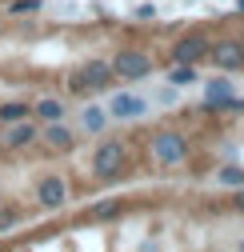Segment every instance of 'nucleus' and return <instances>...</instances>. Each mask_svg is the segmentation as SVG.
I'll use <instances>...</instances> for the list:
<instances>
[{
	"instance_id": "20",
	"label": "nucleus",
	"mask_w": 244,
	"mask_h": 252,
	"mask_svg": "<svg viewBox=\"0 0 244 252\" xmlns=\"http://www.w3.org/2000/svg\"><path fill=\"white\" fill-rule=\"evenodd\" d=\"M112 212H116V204H96L92 208V216H112Z\"/></svg>"
},
{
	"instance_id": "15",
	"label": "nucleus",
	"mask_w": 244,
	"mask_h": 252,
	"mask_svg": "<svg viewBox=\"0 0 244 252\" xmlns=\"http://www.w3.org/2000/svg\"><path fill=\"white\" fill-rule=\"evenodd\" d=\"M168 84H196V68L184 64V60H176V68L168 72Z\"/></svg>"
},
{
	"instance_id": "6",
	"label": "nucleus",
	"mask_w": 244,
	"mask_h": 252,
	"mask_svg": "<svg viewBox=\"0 0 244 252\" xmlns=\"http://www.w3.org/2000/svg\"><path fill=\"white\" fill-rule=\"evenodd\" d=\"M36 200H40V208H64L68 204V184L60 176H44L36 184Z\"/></svg>"
},
{
	"instance_id": "12",
	"label": "nucleus",
	"mask_w": 244,
	"mask_h": 252,
	"mask_svg": "<svg viewBox=\"0 0 244 252\" xmlns=\"http://www.w3.org/2000/svg\"><path fill=\"white\" fill-rule=\"evenodd\" d=\"M32 112H36V120H44V124H48V120H60V116H64V104H60L56 96H44V100H36V104H32Z\"/></svg>"
},
{
	"instance_id": "13",
	"label": "nucleus",
	"mask_w": 244,
	"mask_h": 252,
	"mask_svg": "<svg viewBox=\"0 0 244 252\" xmlns=\"http://www.w3.org/2000/svg\"><path fill=\"white\" fill-rule=\"evenodd\" d=\"M28 112H32V104H24V100H8V104H0V120H4V124L24 120Z\"/></svg>"
},
{
	"instance_id": "19",
	"label": "nucleus",
	"mask_w": 244,
	"mask_h": 252,
	"mask_svg": "<svg viewBox=\"0 0 244 252\" xmlns=\"http://www.w3.org/2000/svg\"><path fill=\"white\" fill-rule=\"evenodd\" d=\"M152 16H156V8H152V4H140V8H136V20H152Z\"/></svg>"
},
{
	"instance_id": "5",
	"label": "nucleus",
	"mask_w": 244,
	"mask_h": 252,
	"mask_svg": "<svg viewBox=\"0 0 244 252\" xmlns=\"http://www.w3.org/2000/svg\"><path fill=\"white\" fill-rule=\"evenodd\" d=\"M144 112H148V100L136 96V92H116L108 100V116H116V120H140Z\"/></svg>"
},
{
	"instance_id": "3",
	"label": "nucleus",
	"mask_w": 244,
	"mask_h": 252,
	"mask_svg": "<svg viewBox=\"0 0 244 252\" xmlns=\"http://www.w3.org/2000/svg\"><path fill=\"white\" fill-rule=\"evenodd\" d=\"M120 164H124V144H120V140H104L96 148V156H92V172L100 180H108V176L120 172Z\"/></svg>"
},
{
	"instance_id": "18",
	"label": "nucleus",
	"mask_w": 244,
	"mask_h": 252,
	"mask_svg": "<svg viewBox=\"0 0 244 252\" xmlns=\"http://www.w3.org/2000/svg\"><path fill=\"white\" fill-rule=\"evenodd\" d=\"M216 180H220V184H244V168L228 164V168H220V172H216Z\"/></svg>"
},
{
	"instance_id": "2",
	"label": "nucleus",
	"mask_w": 244,
	"mask_h": 252,
	"mask_svg": "<svg viewBox=\"0 0 244 252\" xmlns=\"http://www.w3.org/2000/svg\"><path fill=\"white\" fill-rule=\"evenodd\" d=\"M152 156H156L164 168H172V164H180L188 156V144H184L180 132H156L152 136Z\"/></svg>"
},
{
	"instance_id": "4",
	"label": "nucleus",
	"mask_w": 244,
	"mask_h": 252,
	"mask_svg": "<svg viewBox=\"0 0 244 252\" xmlns=\"http://www.w3.org/2000/svg\"><path fill=\"white\" fill-rule=\"evenodd\" d=\"M152 72V60L144 56V52H116V60H112V76H124V80H144Z\"/></svg>"
},
{
	"instance_id": "10",
	"label": "nucleus",
	"mask_w": 244,
	"mask_h": 252,
	"mask_svg": "<svg viewBox=\"0 0 244 252\" xmlns=\"http://www.w3.org/2000/svg\"><path fill=\"white\" fill-rule=\"evenodd\" d=\"M36 136H40V132H36V124H28V120H12V124H8V136H4V140H8L12 148H28V144H32Z\"/></svg>"
},
{
	"instance_id": "16",
	"label": "nucleus",
	"mask_w": 244,
	"mask_h": 252,
	"mask_svg": "<svg viewBox=\"0 0 244 252\" xmlns=\"http://www.w3.org/2000/svg\"><path fill=\"white\" fill-rule=\"evenodd\" d=\"M44 8V0H8V16H32Z\"/></svg>"
},
{
	"instance_id": "7",
	"label": "nucleus",
	"mask_w": 244,
	"mask_h": 252,
	"mask_svg": "<svg viewBox=\"0 0 244 252\" xmlns=\"http://www.w3.org/2000/svg\"><path fill=\"white\" fill-rule=\"evenodd\" d=\"M204 96H208V108H244V100L232 96V84L228 80H212L204 88Z\"/></svg>"
},
{
	"instance_id": "17",
	"label": "nucleus",
	"mask_w": 244,
	"mask_h": 252,
	"mask_svg": "<svg viewBox=\"0 0 244 252\" xmlns=\"http://www.w3.org/2000/svg\"><path fill=\"white\" fill-rule=\"evenodd\" d=\"M16 224H20V212H16V208H0V236L12 232Z\"/></svg>"
},
{
	"instance_id": "14",
	"label": "nucleus",
	"mask_w": 244,
	"mask_h": 252,
	"mask_svg": "<svg viewBox=\"0 0 244 252\" xmlns=\"http://www.w3.org/2000/svg\"><path fill=\"white\" fill-rule=\"evenodd\" d=\"M80 124H84V128H88V132H100V128H104V124H108V112L92 104V108H84V116H80Z\"/></svg>"
},
{
	"instance_id": "8",
	"label": "nucleus",
	"mask_w": 244,
	"mask_h": 252,
	"mask_svg": "<svg viewBox=\"0 0 244 252\" xmlns=\"http://www.w3.org/2000/svg\"><path fill=\"white\" fill-rule=\"evenodd\" d=\"M212 60H216L220 68H240L244 64V44H236V40L216 44V48H212Z\"/></svg>"
},
{
	"instance_id": "11",
	"label": "nucleus",
	"mask_w": 244,
	"mask_h": 252,
	"mask_svg": "<svg viewBox=\"0 0 244 252\" xmlns=\"http://www.w3.org/2000/svg\"><path fill=\"white\" fill-rule=\"evenodd\" d=\"M40 136H44V144H52V148H68V144L76 140V136H72V132H68V128H64L60 120H48Z\"/></svg>"
},
{
	"instance_id": "21",
	"label": "nucleus",
	"mask_w": 244,
	"mask_h": 252,
	"mask_svg": "<svg viewBox=\"0 0 244 252\" xmlns=\"http://www.w3.org/2000/svg\"><path fill=\"white\" fill-rule=\"evenodd\" d=\"M240 12H244V0H240Z\"/></svg>"
},
{
	"instance_id": "1",
	"label": "nucleus",
	"mask_w": 244,
	"mask_h": 252,
	"mask_svg": "<svg viewBox=\"0 0 244 252\" xmlns=\"http://www.w3.org/2000/svg\"><path fill=\"white\" fill-rule=\"evenodd\" d=\"M108 80H112V64H104V60H88L80 72L68 76V88L72 92H96V88H108Z\"/></svg>"
},
{
	"instance_id": "9",
	"label": "nucleus",
	"mask_w": 244,
	"mask_h": 252,
	"mask_svg": "<svg viewBox=\"0 0 244 252\" xmlns=\"http://www.w3.org/2000/svg\"><path fill=\"white\" fill-rule=\"evenodd\" d=\"M208 52V44L200 40V36H184L176 48H172V60H184V64H196V60Z\"/></svg>"
}]
</instances>
